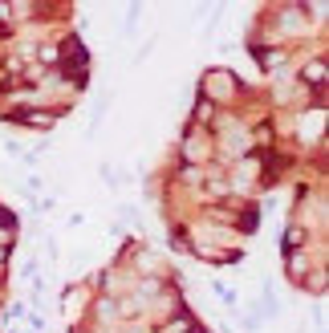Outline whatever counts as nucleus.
Masks as SVG:
<instances>
[{
	"label": "nucleus",
	"instance_id": "obj_1",
	"mask_svg": "<svg viewBox=\"0 0 329 333\" xmlns=\"http://www.w3.org/2000/svg\"><path fill=\"white\" fill-rule=\"evenodd\" d=\"M309 77H313V81H325V65H321V61L305 65V81H309Z\"/></svg>",
	"mask_w": 329,
	"mask_h": 333
}]
</instances>
